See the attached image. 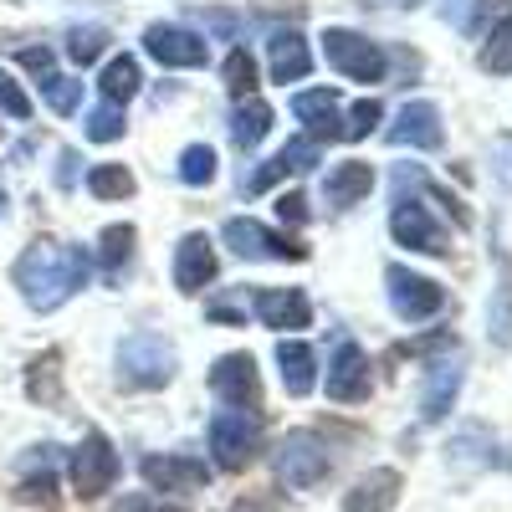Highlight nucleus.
<instances>
[{
    "label": "nucleus",
    "instance_id": "obj_5",
    "mask_svg": "<svg viewBox=\"0 0 512 512\" xmlns=\"http://www.w3.org/2000/svg\"><path fill=\"white\" fill-rule=\"evenodd\" d=\"M221 241L236 256H246V262H303V256H308V246H297L282 231H267L262 221H251V216H231L221 226Z\"/></svg>",
    "mask_w": 512,
    "mask_h": 512
},
{
    "label": "nucleus",
    "instance_id": "obj_37",
    "mask_svg": "<svg viewBox=\"0 0 512 512\" xmlns=\"http://www.w3.org/2000/svg\"><path fill=\"white\" fill-rule=\"evenodd\" d=\"M384 118V108H379V98H359L354 108H349V118H344V139H364V134H374V123Z\"/></svg>",
    "mask_w": 512,
    "mask_h": 512
},
{
    "label": "nucleus",
    "instance_id": "obj_44",
    "mask_svg": "<svg viewBox=\"0 0 512 512\" xmlns=\"http://www.w3.org/2000/svg\"><path fill=\"white\" fill-rule=\"evenodd\" d=\"M0 216H6V195H0Z\"/></svg>",
    "mask_w": 512,
    "mask_h": 512
},
{
    "label": "nucleus",
    "instance_id": "obj_11",
    "mask_svg": "<svg viewBox=\"0 0 512 512\" xmlns=\"http://www.w3.org/2000/svg\"><path fill=\"white\" fill-rule=\"evenodd\" d=\"M390 231H395L400 246H410V251H420V256H446V251H451L446 231L436 226V216H431V210H425L420 200H395Z\"/></svg>",
    "mask_w": 512,
    "mask_h": 512
},
{
    "label": "nucleus",
    "instance_id": "obj_39",
    "mask_svg": "<svg viewBox=\"0 0 512 512\" xmlns=\"http://www.w3.org/2000/svg\"><path fill=\"white\" fill-rule=\"evenodd\" d=\"M492 175L502 190H512V134H497L492 139Z\"/></svg>",
    "mask_w": 512,
    "mask_h": 512
},
{
    "label": "nucleus",
    "instance_id": "obj_18",
    "mask_svg": "<svg viewBox=\"0 0 512 512\" xmlns=\"http://www.w3.org/2000/svg\"><path fill=\"white\" fill-rule=\"evenodd\" d=\"M461 359L451 364V359H436L431 364V374H425V395H420V420L425 425H436V420H446L451 415V405H456V395H461Z\"/></svg>",
    "mask_w": 512,
    "mask_h": 512
},
{
    "label": "nucleus",
    "instance_id": "obj_23",
    "mask_svg": "<svg viewBox=\"0 0 512 512\" xmlns=\"http://www.w3.org/2000/svg\"><path fill=\"white\" fill-rule=\"evenodd\" d=\"M277 364H282V384H287V395H313V384H318V359L313 349L303 344V338H282L277 344Z\"/></svg>",
    "mask_w": 512,
    "mask_h": 512
},
{
    "label": "nucleus",
    "instance_id": "obj_6",
    "mask_svg": "<svg viewBox=\"0 0 512 512\" xmlns=\"http://www.w3.org/2000/svg\"><path fill=\"white\" fill-rule=\"evenodd\" d=\"M323 57L333 72H344L349 82H384V52L379 41L349 31V26H328L323 36Z\"/></svg>",
    "mask_w": 512,
    "mask_h": 512
},
{
    "label": "nucleus",
    "instance_id": "obj_24",
    "mask_svg": "<svg viewBox=\"0 0 512 512\" xmlns=\"http://www.w3.org/2000/svg\"><path fill=\"white\" fill-rule=\"evenodd\" d=\"M267 134H272V108L262 98H236V108H231V139L241 149H256Z\"/></svg>",
    "mask_w": 512,
    "mask_h": 512
},
{
    "label": "nucleus",
    "instance_id": "obj_31",
    "mask_svg": "<svg viewBox=\"0 0 512 512\" xmlns=\"http://www.w3.org/2000/svg\"><path fill=\"white\" fill-rule=\"evenodd\" d=\"M477 62H482V72H497V77L512 72V16L492 26V36H487V47H482Z\"/></svg>",
    "mask_w": 512,
    "mask_h": 512
},
{
    "label": "nucleus",
    "instance_id": "obj_17",
    "mask_svg": "<svg viewBox=\"0 0 512 512\" xmlns=\"http://www.w3.org/2000/svg\"><path fill=\"white\" fill-rule=\"evenodd\" d=\"M144 482L154 492H200L210 482V466L195 456H149L144 461Z\"/></svg>",
    "mask_w": 512,
    "mask_h": 512
},
{
    "label": "nucleus",
    "instance_id": "obj_10",
    "mask_svg": "<svg viewBox=\"0 0 512 512\" xmlns=\"http://www.w3.org/2000/svg\"><path fill=\"white\" fill-rule=\"evenodd\" d=\"M144 52L159 62V67H200L210 57V41L185 31V26H169V21H154L144 31Z\"/></svg>",
    "mask_w": 512,
    "mask_h": 512
},
{
    "label": "nucleus",
    "instance_id": "obj_8",
    "mask_svg": "<svg viewBox=\"0 0 512 512\" xmlns=\"http://www.w3.org/2000/svg\"><path fill=\"white\" fill-rule=\"evenodd\" d=\"M118 482V451L103 431H88L82 446L72 451V492L77 497H103Z\"/></svg>",
    "mask_w": 512,
    "mask_h": 512
},
{
    "label": "nucleus",
    "instance_id": "obj_40",
    "mask_svg": "<svg viewBox=\"0 0 512 512\" xmlns=\"http://www.w3.org/2000/svg\"><path fill=\"white\" fill-rule=\"evenodd\" d=\"M113 512H185V507L164 502V497H149V492H128V497H118Z\"/></svg>",
    "mask_w": 512,
    "mask_h": 512
},
{
    "label": "nucleus",
    "instance_id": "obj_35",
    "mask_svg": "<svg viewBox=\"0 0 512 512\" xmlns=\"http://www.w3.org/2000/svg\"><path fill=\"white\" fill-rule=\"evenodd\" d=\"M226 88H231L236 98H256V62H251L246 47H236V52L226 57Z\"/></svg>",
    "mask_w": 512,
    "mask_h": 512
},
{
    "label": "nucleus",
    "instance_id": "obj_43",
    "mask_svg": "<svg viewBox=\"0 0 512 512\" xmlns=\"http://www.w3.org/2000/svg\"><path fill=\"white\" fill-rule=\"evenodd\" d=\"M21 67H31L36 77H47V72H52V52H47V47H26V52H21Z\"/></svg>",
    "mask_w": 512,
    "mask_h": 512
},
{
    "label": "nucleus",
    "instance_id": "obj_20",
    "mask_svg": "<svg viewBox=\"0 0 512 512\" xmlns=\"http://www.w3.org/2000/svg\"><path fill=\"white\" fill-rule=\"evenodd\" d=\"M267 62H272L277 82H303L313 72V52H308L303 31H272L267 36Z\"/></svg>",
    "mask_w": 512,
    "mask_h": 512
},
{
    "label": "nucleus",
    "instance_id": "obj_33",
    "mask_svg": "<svg viewBox=\"0 0 512 512\" xmlns=\"http://www.w3.org/2000/svg\"><path fill=\"white\" fill-rule=\"evenodd\" d=\"M180 180L195 185V190L216 180V149H210V144H190V149L180 154Z\"/></svg>",
    "mask_w": 512,
    "mask_h": 512
},
{
    "label": "nucleus",
    "instance_id": "obj_26",
    "mask_svg": "<svg viewBox=\"0 0 512 512\" xmlns=\"http://www.w3.org/2000/svg\"><path fill=\"white\" fill-rule=\"evenodd\" d=\"M57 364H62L57 349H47V354H36V359H31V369H26V395H31V400H41V405H57V400H62Z\"/></svg>",
    "mask_w": 512,
    "mask_h": 512
},
{
    "label": "nucleus",
    "instance_id": "obj_28",
    "mask_svg": "<svg viewBox=\"0 0 512 512\" xmlns=\"http://www.w3.org/2000/svg\"><path fill=\"white\" fill-rule=\"evenodd\" d=\"M497 297H492V333H497V344H512V262H507V251H497Z\"/></svg>",
    "mask_w": 512,
    "mask_h": 512
},
{
    "label": "nucleus",
    "instance_id": "obj_25",
    "mask_svg": "<svg viewBox=\"0 0 512 512\" xmlns=\"http://www.w3.org/2000/svg\"><path fill=\"white\" fill-rule=\"evenodd\" d=\"M134 241H139L134 226H108L98 236V262H103V277L108 282H118L128 272V262H134Z\"/></svg>",
    "mask_w": 512,
    "mask_h": 512
},
{
    "label": "nucleus",
    "instance_id": "obj_29",
    "mask_svg": "<svg viewBox=\"0 0 512 512\" xmlns=\"http://www.w3.org/2000/svg\"><path fill=\"white\" fill-rule=\"evenodd\" d=\"M139 185H134V175H128L123 164H93L88 169V195H98V200H128Z\"/></svg>",
    "mask_w": 512,
    "mask_h": 512
},
{
    "label": "nucleus",
    "instance_id": "obj_41",
    "mask_svg": "<svg viewBox=\"0 0 512 512\" xmlns=\"http://www.w3.org/2000/svg\"><path fill=\"white\" fill-rule=\"evenodd\" d=\"M277 216H282V221H292V226H303V221H308V200L297 195V190H292V195H282V200H277Z\"/></svg>",
    "mask_w": 512,
    "mask_h": 512
},
{
    "label": "nucleus",
    "instance_id": "obj_22",
    "mask_svg": "<svg viewBox=\"0 0 512 512\" xmlns=\"http://www.w3.org/2000/svg\"><path fill=\"white\" fill-rule=\"evenodd\" d=\"M369 190H374V169H369L364 159H344V164H333V169H328V180H323V195H328V205H338V210L359 205Z\"/></svg>",
    "mask_w": 512,
    "mask_h": 512
},
{
    "label": "nucleus",
    "instance_id": "obj_7",
    "mask_svg": "<svg viewBox=\"0 0 512 512\" xmlns=\"http://www.w3.org/2000/svg\"><path fill=\"white\" fill-rule=\"evenodd\" d=\"M384 287H390V308H395L400 323H425V318H436V313L446 308L441 282L420 277V272H410V267H400V262L384 267Z\"/></svg>",
    "mask_w": 512,
    "mask_h": 512
},
{
    "label": "nucleus",
    "instance_id": "obj_4",
    "mask_svg": "<svg viewBox=\"0 0 512 512\" xmlns=\"http://www.w3.org/2000/svg\"><path fill=\"white\" fill-rule=\"evenodd\" d=\"M328 472H333V456H328V441H323L318 431H292V436L277 446V477H282L292 492L318 487Z\"/></svg>",
    "mask_w": 512,
    "mask_h": 512
},
{
    "label": "nucleus",
    "instance_id": "obj_32",
    "mask_svg": "<svg viewBox=\"0 0 512 512\" xmlns=\"http://www.w3.org/2000/svg\"><path fill=\"white\" fill-rule=\"evenodd\" d=\"M41 98H47L52 113H77L82 82H77V77H62V72H47V77H41Z\"/></svg>",
    "mask_w": 512,
    "mask_h": 512
},
{
    "label": "nucleus",
    "instance_id": "obj_3",
    "mask_svg": "<svg viewBox=\"0 0 512 512\" xmlns=\"http://www.w3.org/2000/svg\"><path fill=\"white\" fill-rule=\"evenodd\" d=\"M262 451V420L256 410H216L210 415V456L221 472H246Z\"/></svg>",
    "mask_w": 512,
    "mask_h": 512
},
{
    "label": "nucleus",
    "instance_id": "obj_15",
    "mask_svg": "<svg viewBox=\"0 0 512 512\" xmlns=\"http://www.w3.org/2000/svg\"><path fill=\"white\" fill-rule=\"evenodd\" d=\"M210 282H216V246H210V236L205 231L180 236V246H175V287L185 297H195Z\"/></svg>",
    "mask_w": 512,
    "mask_h": 512
},
{
    "label": "nucleus",
    "instance_id": "obj_19",
    "mask_svg": "<svg viewBox=\"0 0 512 512\" xmlns=\"http://www.w3.org/2000/svg\"><path fill=\"white\" fill-rule=\"evenodd\" d=\"M57 446H31V456L21 461V487H16V497L21 502H31V507H57Z\"/></svg>",
    "mask_w": 512,
    "mask_h": 512
},
{
    "label": "nucleus",
    "instance_id": "obj_1",
    "mask_svg": "<svg viewBox=\"0 0 512 512\" xmlns=\"http://www.w3.org/2000/svg\"><path fill=\"white\" fill-rule=\"evenodd\" d=\"M11 277H16V287H21V297H26V308L57 313L67 297H77L82 287H88V277H93V251L41 236V241H31V246L16 256Z\"/></svg>",
    "mask_w": 512,
    "mask_h": 512
},
{
    "label": "nucleus",
    "instance_id": "obj_14",
    "mask_svg": "<svg viewBox=\"0 0 512 512\" xmlns=\"http://www.w3.org/2000/svg\"><path fill=\"white\" fill-rule=\"evenodd\" d=\"M292 118L303 123V139L323 144V139H344V113H338V93L333 88H308L292 98Z\"/></svg>",
    "mask_w": 512,
    "mask_h": 512
},
{
    "label": "nucleus",
    "instance_id": "obj_12",
    "mask_svg": "<svg viewBox=\"0 0 512 512\" xmlns=\"http://www.w3.org/2000/svg\"><path fill=\"white\" fill-rule=\"evenodd\" d=\"M323 390H328V400H338V405L369 400V359H364V349L354 344V338H338Z\"/></svg>",
    "mask_w": 512,
    "mask_h": 512
},
{
    "label": "nucleus",
    "instance_id": "obj_9",
    "mask_svg": "<svg viewBox=\"0 0 512 512\" xmlns=\"http://www.w3.org/2000/svg\"><path fill=\"white\" fill-rule=\"evenodd\" d=\"M210 395L226 410H256L262 400V379H256V359L251 354H221L210 364Z\"/></svg>",
    "mask_w": 512,
    "mask_h": 512
},
{
    "label": "nucleus",
    "instance_id": "obj_34",
    "mask_svg": "<svg viewBox=\"0 0 512 512\" xmlns=\"http://www.w3.org/2000/svg\"><path fill=\"white\" fill-rule=\"evenodd\" d=\"M123 128H128V118H123L118 103H98V108L88 113V139H93V144H113V139H123Z\"/></svg>",
    "mask_w": 512,
    "mask_h": 512
},
{
    "label": "nucleus",
    "instance_id": "obj_16",
    "mask_svg": "<svg viewBox=\"0 0 512 512\" xmlns=\"http://www.w3.org/2000/svg\"><path fill=\"white\" fill-rule=\"evenodd\" d=\"M384 139L395 149H441V139H446L441 134V108L436 103H405Z\"/></svg>",
    "mask_w": 512,
    "mask_h": 512
},
{
    "label": "nucleus",
    "instance_id": "obj_30",
    "mask_svg": "<svg viewBox=\"0 0 512 512\" xmlns=\"http://www.w3.org/2000/svg\"><path fill=\"white\" fill-rule=\"evenodd\" d=\"M108 26H72V36H67V57L77 62V67H93L103 52H108Z\"/></svg>",
    "mask_w": 512,
    "mask_h": 512
},
{
    "label": "nucleus",
    "instance_id": "obj_38",
    "mask_svg": "<svg viewBox=\"0 0 512 512\" xmlns=\"http://www.w3.org/2000/svg\"><path fill=\"white\" fill-rule=\"evenodd\" d=\"M0 113L6 118H16V123H26L31 118V98H26V88L11 77V72H0Z\"/></svg>",
    "mask_w": 512,
    "mask_h": 512
},
{
    "label": "nucleus",
    "instance_id": "obj_36",
    "mask_svg": "<svg viewBox=\"0 0 512 512\" xmlns=\"http://www.w3.org/2000/svg\"><path fill=\"white\" fill-rule=\"evenodd\" d=\"M277 164H282V169H297V175H303V169H318V164H323V144H313V139L297 134V139H287V144L277 149Z\"/></svg>",
    "mask_w": 512,
    "mask_h": 512
},
{
    "label": "nucleus",
    "instance_id": "obj_13",
    "mask_svg": "<svg viewBox=\"0 0 512 512\" xmlns=\"http://www.w3.org/2000/svg\"><path fill=\"white\" fill-rule=\"evenodd\" d=\"M251 313L262 318L267 328H277V333H297V328L313 323V303H308L303 287H262V292H251Z\"/></svg>",
    "mask_w": 512,
    "mask_h": 512
},
{
    "label": "nucleus",
    "instance_id": "obj_27",
    "mask_svg": "<svg viewBox=\"0 0 512 512\" xmlns=\"http://www.w3.org/2000/svg\"><path fill=\"white\" fill-rule=\"evenodd\" d=\"M98 88H103V103H128L139 93V62L134 57H113L108 67H103V77H98Z\"/></svg>",
    "mask_w": 512,
    "mask_h": 512
},
{
    "label": "nucleus",
    "instance_id": "obj_21",
    "mask_svg": "<svg viewBox=\"0 0 512 512\" xmlns=\"http://www.w3.org/2000/svg\"><path fill=\"white\" fill-rule=\"evenodd\" d=\"M400 502V472L395 466H374L369 477L354 482V492L344 497V512H390Z\"/></svg>",
    "mask_w": 512,
    "mask_h": 512
},
{
    "label": "nucleus",
    "instance_id": "obj_2",
    "mask_svg": "<svg viewBox=\"0 0 512 512\" xmlns=\"http://www.w3.org/2000/svg\"><path fill=\"white\" fill-rule=\"evenodd\" d=\"M175 344L164 333H128L118 344V379L128 390H164L175 379Z\"/></svg>",
    "mask_w": 512,
    "mask_h": 512
},
{
    "label": "nucleus",
    "instance_id": "obj_42",
    "mask_svg": "<svg viewBox=\"0 0 512 512\" xmlns=\"http://www.w3.org/2000/svg\"><path fill=\"white\" fill-rule=\"evenodd\" d=\"M57 185H62V190L77 185V149H62V154H57Z\"/></svg>",
    "mask_w": 512,
    "mask_h": 512
}]
</instances>
